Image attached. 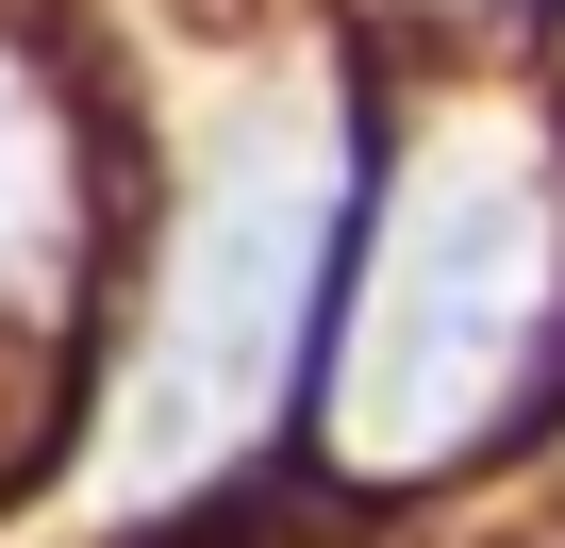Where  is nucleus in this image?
<instances>
[{"label":"nucleus","mask_w":565,"mask_h":548,"mask_svg":"<svg viewBox=\"0 0 565 548\" xmlns=\"http://www.w3.org/2000/svg\"><path fill=\"white\" fill-rule=\"evenodd\" d=\"M548 300H565V183L532 133L499 117H433L383 183V249L350 300V366H333V465L350 482H433L466 465L515 383L548 366Z\"/></svg>","instance_id":"nucleus-1"},{"label":"nucleus","mask_w":565,"mask_h":548,"mask_svg":"<svg viewBox=\"0 0 565 548\" xmlns=\"http://www.w3.org/2000/svg\"><path fill=\"white\" fill-rule=\"evenodd\" d=\"M333 233H350V133L333 100H233L167 266H150V333L117 366V416H100V482L117 498H183L200 465H233L266 432V399L300 383L317 350V283H333Z\"/></svg>","instance_id":"nucleus-2"},{"label":"nucleus","mask_w":565,"mask_h":548,"mask_svg":"<svg viewBox=\"0 0 565 548\" xmlns=\"http://www.w3.org/2000/svg\"><path fill=\"white\" fill-rule=\"evenodd\" d=\"M67 283H84V133L0 51V316H51Z\"/></svg>","instance_id":"nucleus-3"}]
</instances>
